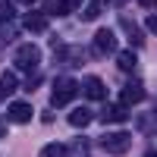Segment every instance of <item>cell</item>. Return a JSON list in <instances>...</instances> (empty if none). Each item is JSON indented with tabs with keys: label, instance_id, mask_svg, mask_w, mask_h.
<instances>
[{
	"label": "cell",
	"instance_id": "ba28073f",
	"mask_svg": "<svg viewBox=\"0 0 157 157\" xmlns=\"http://www.w3.org/2000/svg\"><path fill=\"white\" fill-rule=\"evenodd\" d=\"M129 120V107L123 104H104L101 107V123H123Z\"/></svg>",
	"mask_w": 157,
	"mask_h": 157
},
{
	"label": "cell",
	"instance_id": "6da1fadb",
	"mask_svg": "<svg viewBox=\"0 0 157 157\" xmlns=\"http://www.w3.org/2000/svg\"><path fill=\"white\" fill-rule=\"evenodd\" d=\"M75 91H78L75 78H69V75H60L57 82H54V98H50V104H54V107H66V104L75 98Z\"/></svg>",
	"mask_w": 157,
	"mask_h": 157
},
{
	"label": "cell",
	"instance_id": "52a82bcc",
	"mask_svg": "<svg viewBox=\"0 0 157 157\" xmlns=\"http://www.w3.org/2000/svg\"><path fill=\"white\" fill-rule=\"evenodd\" d=\"M141 101H145V88H141V82L123 85V91H120V104H123V107H132V104H141Z\"/></svg>",
	"mask_w": 157,
	"mask_h": 157
},
{
	"label": "cell",
	"instance_id": "e0dca14e",
	"mask_svg": "<svg viewBox=\"0 0 157 157\" xmlns=\"http://www.w3.org/2000/svg\"><path fill=\"white\" fill-rule=\"evenodd\" d=\"M101 6H104V0H88V6H85V13H82V19H85V22H91V19H98V13H101Z\"/></svg>",
	"mask_w": 157,
	"mask_h": 157
},
{
	"label": "cell",
	"instance_id": "603a6c76",
	"mask_svg": "<svg viewBox=\"0 0 157 157\" xmlns=\"http://www.w3.org/2000/svg\"><path fill=\"white\" fill-rule=\"evenodd\" d=\"M16 3H22V6H32V3H35V0H16Z\"/></svg>",
	"mask_w": 157,
	"mask_h": 157
},
{
	"label": "cell",
	"instance_id": "2e32d148",
	"mask_svg": "<svg viewBox=\"0 0 157 157\" xmlns=\"http://www.w3.org/2000/svg\"><path fill=\"white\" fill-rule=\"evenodd\" d=\"M44 16H66L63 0H44Z\"/></svg>",
	"mask_w": 157,
	"mask_h": 157
},
{
	"label": "cell",
	"instance_id": "5bb4252c",
	"mask_svg": "<svg viewBox=\"0 0 157 157\" xmlns=\"http://www.w3.org/2000/svg\"><path fill=\"white\" fill-rule=\"evenodd\" d=\"M38 157H69V148L60 145V141H54V145H44Z\"/></svg>",
	"mask_w": 157,
	"mask_h": 157
},
{
	"label": "cell",
	"instance_id": "3957f363",
	"mask_svg": "<svg viewBox=\"0 0 157 157\" xmlns=\"http://www.w3.org/2000/svg\"><path fill=\"white\" fill-rule=\"evenodd\" d=\"M101 148L107 154H126L129 148H132V138H129V132H110V135H101Z\"/></svg>",
	"mask_w": 157,
	"mask_h": 157
},
{
	"label": "cell",
	"instance_id": "30bf717a",
	"mask_svg": "<svg viewBox=\"0 0 157 157\" xmlns=\"http://www.w3.org/2000/svg\"><path fill=\"white\" fill-rule=\"evenodd\" d=\"M91 120H94V113H91L88 107H75V110L69 113V126H72V129H85Z\"/></svg>",
	"mask_w": 157,
	"mask_h": 157
},
{
	"label": "cell",
	"instance_id": "5b68a950",
	"mask_svg": "<svg viewBox=\"0 0 157 157\" xmlns=\"http://www.w3.org/2000/svg\"><path fill=\"white\" fill-rule=\"evenodd\" d=\"M94 54L98 57H107V54H116V35L110 29H101L94 35Z\"/></svg>",
	"mask_w": 157,
	"mask_h": 157
},
{
	"label": "cell",
	"instance_id": "4fadbf2b",
	"mask_svg": "<svg viewBox=\"0 0 157 157\" xmlns=\"http://www.w3.org/2000/svg\"><path fill=\"white\" fill-rule=\"evenodd\" d=\"M116 66H120L123 72H132V69L138 66V60H135L132 50H120V54H116Z\"/></svg>",
	"mask_w": 157,
	"mask_h": 157
},
{
	"label": "cell",
	"instance_id": "ac0fdd59",
	"mask_svg": "<svg viewBox=\"0 0 157 157\" xmlns=\"http://www.w3.org/2000/svg\"><path fill=\"white\" fill-rule=\"evenodd\" d=\"M13 13H16V10H13V3H6V0H0V25H6V22L13 19Z\"/></svg>",
	"mask_w": 157,
	"mask_h": 157
},
{
	"label": "cell",
	"instance_id": "7402d4cb",
	"mask_svg": "<svg viewBox=\"0 0 157 157\" xmlns=\"http://www.w3.org/2000/svg\"><path fill=\"white\" fill-rule=\"evenodd\" d=\"M110 3H113V6H123V3H129V0H110Z\"/></svg>",
	"mask_w": 157,
	"mask_h": 157
},
{
	"label": "cell",
	"instance_id": "44dd1931",
	"mask_svg": "<svg viewBox=\"0 0 157 157\" xmlns=\"http://www.w3.org/2000/svg\"><path fill=\"white\" fill-rule=\"evenodd\" d=\"M138 3L145 6V10H151V6H157V0H138Z\"/></svg>",
	"mask_w": 157,
	"mask_h": 157
},
{
	"label": "cell",
	"instance_id": "ffe728a7",
	"mask_svg": "<svg viewBox=\"0 0 157 157\" xmlns=\"http://www.w3.org/2000/svg\"><path fill=\"white\" fill-rule=\"evenodd\" d=\"M63 6H66V13H75L78 6H82V0H63Z\"/></svg>",
	"mask_w": 157,
	"mask_h": 157
},
{
	"label": "cell",
	"instance_id": "277c9868",
	"mask_svg": "<svg viewBox=\"0 0 157 157\" xmlns=\"http://www.w3.org/2000/svg\"><path fill=\"white\" fill-rule=\"evenodd\" d=\"M78 91H82L88 101H104L107 98V85H104V78H98V75H85Z\"/></svg>",
	"mask_w": 157,
	"mask_h": 157
},
{
	"label": "cell",
	"instance_id": "d6986e66",
	"mask_svg": "<svg viewBox=\"0 0 157 157\" xmlns=\"http://www.w3.org/2000/svg\"><path fill=\"white\" fill-rule=\"evenodd\" d=\"M145 29H148L151 35H157V13H151V16L145 19Z\"/></svg>",
	"mask_w": 157,
	"mask_h": 157
},
{
	"label": "cell",
	"instance_id": "cb8c5ba5",
	"mask_svg": "<svg viewBox=\"0 0 157 157\" xmlns=\"http://www.w3.org/2000/svg\"><path fill=\"white\" fill-rule=\"evenodd\" d=\"M145 157H157V154H151V151H148V154H145Z\"/></svg>",
	"mask_w": 157,
	"mask_h": 157
},
{
	"label": "cell",
	"instance_id": "8fae6325",
	"mask_svg": "<svg viewBox=\"0 0 157 157\" xmlns=\"http://www.w3.org/2000/svg\"><path fill=\"white\" fill-rule=\"evenodd\" d=\"M22 25H25L29 32H44V29H47V16H44V13H25Z\"/></svg>",
	"mask_w": 157,
	"mask_h": 157
},
{
	"label": "cell",
	"instance_id": "7a4b0ae2",
	"mask_svg": "<svg viewBox=\"0 0 157 157\" xmlns=\"http://www.w3.org/2000/svg\"><path fill=\"white\" fill-rule=\"evenodd\" d=\"M38 63H41V50H38L35 44L16 47V54H13V66H16V69H35Z\"/></svg>",
	"mask_w": 157,
	"mask_h": 157
},
{
	"label": "cell",
	"instance_id": "8992f818",
	"mask_svg": "<svg viewBox=\"0 0 157 157\" xmlns=\"http://www.w3.org/2000/svg\"><path fill=\"white\" fill-rule=\"evenodd\" d=\"M32 113H35V110H32V104H29V101H13V104H10V110H6V120L22 126V123H29V120H32Z\"/></svg>",
	"mask_w": 157,
	"mask_h": 157
},
{
	"label": "cell",
	"instance_id": "9a60e30c",
	"mask_svg": "<svg viewBox=\"0 0 157 157\" xmlns=\"http://www.w3.org/2000/svg\"><path fill=\"white\" fill-rule=\"evenodd\" d=\"M120 25H123V29H126V32H129V41H132V44H135V47H141V44H145V35H141V32H138V29H135V25H132V22H129V19H126V16H123V19H120Z\"/></svg>",
	"mask_w": 157,
	"mask_h": 157
},
{
	"label": "cell",
	"instance_id": "9c48e42d",
	"mask_svg": "<svg viewBox=\"0 0 157 157\" xmlns=\"http://www.w3.org/2000/svg\"><path fill=\"white\" fill-rule=\"evenodd\" d=\"M135 126H138V132H141V135H157V110L141 113L138 120H135Z\"/></svg>",
	"mask_w": 157,
	"mask_h": 157
},
{
	"label": "cell",
	"instance_id": "7c38bea8",
	"mask_svg": "<svg viewBox=\"0 0 157 157\" xmlns=\"http://www.w3.org/2000/svg\"><path fill=\"white\" fill-rule=\"evenodd\" d=\"M16 72H3V75H0V101H6L10 94H13V91H16Z\"/></svg>",
	"mask_w": 157,
	"mask_h": 157
}]
</instances>
